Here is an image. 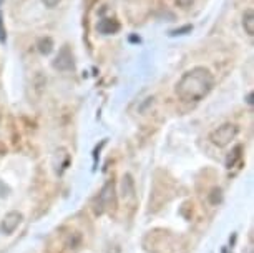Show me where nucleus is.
I'll return each mask as SVG.
<instances>
[{
    "label": "nucleus",
    "mask_w": 254,
    "mask_h": 253,
    "mask_svg": "<svg viewBox=\"0 0 254 253\" xmlns=\"http://www.w3.org/2000/svg\"><path fill=\"white\" fill-rule=\"evenodd\" d=\"M214 79L211 72L204 67H194L185 72L183 77L176 84V95L183 102H199L211 92Z\"/></svg>",
    "instance_id": "1"
},
{
    "label": "nucleus",
    "mask_w": 254,
    "mask_h": 253,
    "mask_svg": "<svg viewBox=\"0 0 254 253\" xmlns=\"http://www.w3.org/2000/svg\"><path fill=\"white\" fill-rule=\"evenodd\" d=\"M238 127L234 123H224V125L218 127L216 130L211 132L209 140L214 143L216 147H226L229 145L238 135Z\"/></svg>",
    "instance_id": "2"
},
{
    "label": "nucleus",
    "mask_w": 254,
    "mask_h": 253,
    "mask_svg": "<svg viewBox=\"0 0 254 253\" xmlns=\"http://www.w3.org/2000/svg\"><path fill=\"white\" fill-rule=\"evenodd\" d=\"M113 198H115V185L113 182H107L103 185L102 192L98 193L97 202H95V213L102 215L113 203Z\"/></svg>",
    "instance_id": "3"
},
{
    "label": "nucleus",
    "mask_w": 254,
    "mask_h": 253,
    "mask_svg": "<svg viewBox=\"0 0 254 253\" xmlns=\"http://www.w3.org/2000/svg\"><path fill=\"white\" fill-rule=\"evenodd\" d=\"M22 222V213L18 212H10L5 215V218L0 223V232L5 233V235H12L15 232V228L20 225Z\"/></svg>",
    "instance_id": "4"
},
{
    "label": "nucleus",
    "mask_w": 254,
    "mask_h": 253,
    "mask_svg": "<svg viewBox=\"0 0 254 253\" xmlns=\"http://www.w3.org/2000/svg\"><path fill=\"white\" fill-rule=\"evenodd\" d=\"M54 67L59 70H70L73 69V55H71V52L68 47H64L59 55H57V59L54 62Z\"/></svg>",
    "instance_id": "5"
},
{
    "label": "nucleus",
    "mask_w": 254,
    "mask_h": 253,
    "mask_svg": "<svg viewBox=\"0 0 254 253\" xmlns=\"http://www.w3.org/2000/svg\"><path fill=\"white\" fill-rule=\"evenodd\" d=\"M98 32L105 33V35H110V33H117L120 30V23L115 20V18H103V20L98 22Z\"/></svg>",
    "instance_id": "6"
},
{
    "label": "nucleus",
    "mask_w": 254,
    "mask_h": 253,
    "mask_svg": "<svg viewBox=\"0 0 254 253\" xmlns=\"http://www.w3.org/2000/svg\"><path fill=\"white\" fill-rule=\"evenodd\" d=\"M243 27H244V32L248 33V35H254V12L253 8H248L246 12H244L243 15Z\"/></svg>",
    "instance_id": "7"
},
{
    "label": "nucleus",
    "mask_w": 254,
    "mask_h": 253,
    "mask_svg": "<svg viewBox=\"0 0 254 253\" xmlns=\"http://www.w3.org/2000/svg\"><path fill=\"white\" fill-rule=\"evenodd\" d=\"M241 152H243V147L241 145L234 147V150L231 152V155H229L228 160H226V167H228V169H233L234 164H236V162L241 159Z\"/></svg>",
    "instance_id": "8"
},
{
    "label": "nucleus",
    "mask_w": 254,
    "mask_h": 253,
    "mask_svg": "<svg viewBox=\"0 0 254 253\" xmlns=\"http://www.w3.org/2000/svg\"><path fill=\"white\" fill-rule=\"evenodd\" d=\"M135 193V187H133V180H131V175H125L123 176V197H131Z\"/></svg>",
    "instance_id": "9"
},
{
    "label": "nucleus",
    "mask_w": 254,
    "mask_h": 253,
    "mask_svg": "<svg viewBox=\"0 0 254 253\" xmlns=\"http://www.w3.org/2000/svg\"><path fill=\"white\" fill-rule=\"evenodd\" d=\"M38 50H40V54L49 55L52 52V40L50 39H42L40 42H38Z\"/></svg>",
    "instance_id": "10"
},
{
    "label": "nucleus",
    "mask_w": 254,
    "mask_h": 253,
    "mask_svg": "<svg viewBox=\"0 0 254 253\" xmlns=\"http://www.w3.org/2000/svg\"><path fill=\"white\" fill-rule=\"evenodd\" d=\"M209 202L213 203V205H216L218 202H221V190L214 188L213 192H211V195H209Z\"/></svg>",
    "instance_id": "11"
},
{
    "label": "nucleus",
    "mask_w": 254,
    "mask_h": 253,
    "mask_svg": "<svg viewBox=\"0 0 254 253\" xmlns=\"http://www.w3.org/2000/svg\"><path fill=\"white\" fill-rule=\"evenodd\" d=\"M42 2L45 3V7H49V8H54L57 7L60 3V0H42Z\"/></svg>",
    "instance_id": "12"
},
{
    "label": "nucleus",
    "mask_w": 254,
    "mask_h": 253,
    "mask_svg": "<svg viewBox=\"0 0 254 253\" xmlns=\"http://www.w3.org/2000/svg\"><path fill=\"white\" fill-rule=\"evenodd\" d=\"M193 2H194V0H176V3H178L180 7H183V8H188Z\"/></svg>",
    "instance_id": "13"
},
{
    "label": "nucleus",
    "mask_w": 254,
    "mask_h": 253,
    "mask_svg": "<svg viewBox=\"0 0 254 253\" xmlns=\"http://www.w3.org/2000/svg\"><path fill=\"white\" fill-rule=\"evenodd\" d=\"M0 40H5V35H3V28H2V18H0Z\"/></svg>",
    "instance_id": "14"
},
{
    "label": "nucleus",
    "mask_w": 254,
    "mask_h": 253,
    "mask_svg": "<svg viewBox=\"0 0 254 253\" xmlns=\"http://www.w3.org/2000/svg\"><path fill=\"white\" fill-rule=\"evenodd\" d=\"M248 103H249V105H253V93H249V95H248Z\"/></svg>",
    "instance_id": "15"
},
{
    "label": "nucleus",
    "mask_w": 254,
    "mask_h": 253,
    "mask_svg": "<svg viewBox=\"0 0 254 253\" xmlns=\"http://www.w3.org/2000/svg\"><path fill=\"white\" fill-rule=\"evenodd\" d=\"M223 253H228V250H226V248H223Z\"/></svg>",
    "instance_id": "16"
}]
</instances>
